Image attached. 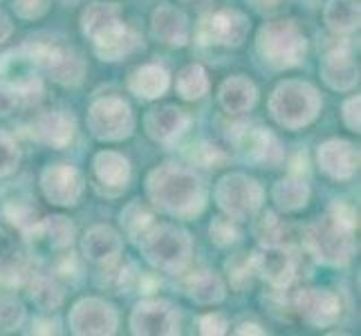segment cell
Wrapping results in <instances>:
<instances>
[{
    "label": "cell",
    "mask_w": 361,
    "mask_h": 336,
    "mask_svg": "<svg viewBox=\"0 0 361 336\" xmlns=\"http://www.w3.org/2000/svg\"><path fill=\"white\" fill-rule=\"evenodd\" d=\"M148 242L144 249L148 260L161 269H180L189 260V235L173 227H157L153 233L146 235Z\"/></svg>",
    "instance_id": "1"
},
{
    "label": "cell",
    "mask_w": 361,
    "mask_h": 336,
    "mask_svg": "<svg viewBox=\"0 0 361 336\" xmlns=\"http://www.w3.org/2000/svg\"><path fill=\"white\" fill-rule=\"evenodd\" d=\"M249 30L247 18L235 9H218L214 14L202 18L197 36L202 43L211 45H225V47H238Z\"/></svg>",
    "instance_id": "2"
},
{
    "label": "cell",
    "mask_w": 361,
    "mask_h": 336,
    "mask_svg": "<svg viewBox=\"0 0 361 336\" xmlns=\"http://www.w3.org/2000/svg\"><path fill=\"white\" fill-rule=\"evenodd\" d=\"M296 256L290 247L285 244H267L263 254L254 258V267L258 273H263V278L269 280L276 287L290 285L296 273Z\"/></svg>",
    "instance_id": "3"
},
{
    "label": "cell",
    "mask_w": 361,
    "mask_h": 336,
    "mask_svg": "<svg viewBox=\"0 0 361 336\" xmlns=\"http://www.w3.org/2000/svg\"><path fill=\"white\" fill-rule=\"evenodd\" d=\"M135 334H176L178 323L173 318V307L166 303H144L137 305L133 314Z\"/></svg>",
    "instance_id": "4"
},
{
    "label": "cell",
    "mask_w": 361,
    "mask_h": 336,
    "mask_svg": "<svg viewBox=\"0 0 361 336\" xmlns=\"http://www.w3.org/2000/svg\"><path fill=\"white\" fill-rule=\"evenodd\" d=\"M137 45H140V39L128 30L119 25L117 20L106 25V27L97 34V54L104 61H119L123 56H128L130 52H135Z\"/></svg>",
    "instance_id": "5"
},
{
    "label": "cell",
    "mask_w": 361,
    "mask_h": 336,
    "mask_svg": "<svg viewBox=\"0 0 361 336\" xmlns=\"http://www.w3.org/2000/svg\"><path fill=\"white\" fill-rule=\"evenodd\" d=\"M298 312L314 325H328L339 314V305L328 290H310L298 296Z\"/></svg>",
    "instance_id": "6"
},
{
    "label": "cell",
    "mask_w": 361,
    "mask_h": 336,
    "mask_svg": "<svg viewBox=\"0 0 361 336\" xmlns=\"http://www.w3.org/2000/svg\"><path fill=\"white\" fill-rule=\"evenodd\" d=\"M186 126H189V117L184 115L180 108H159L151 110V115L146 117V128L157 142H169L176 135H180Z\"/></svg>",
    "instance_id": "7"
},
{
    "label": "cell",
    "mask_w": 361,
    "mask_h": 336,
    "mask_svg": "<svg viewBox=\"0 0 361 336\" xmlns=\"http://www.w3.org/2000/svg\"><path fill=\"white\" fill-rule=\"evenodd\" d=\"M72 128H74L72 119L61 115V112H45V115H41L32 126L34 135L39 137L41 142H47L59 148L72 139Z\"/></svg>",
    "instance_id": "8"
},
{
    "label": "cell",
    "mask_w": 361,
    "mask_h": 336,
    "mask_svg": "<svg viewBox=\"0 0 361 336\" xmlns=\"http://www.w3.org/2000/svg\"><path fill=\"white\" fill-rule=\"evenodd\" d=\"M153 30L161 41L169 45L186 43V18L171 7H159L153 16Z\"/></svg>",
    "instance_id": "9"
},
{
    "label": "cell",
    "mask_w": 361,
    "mask_h": 336,
    "mask_svg": "<svg viewBox=\"0 0 361 336\" xmlns=\"http://www.w3.org/2000/svg\"><path fill=\"white\" fill-rule=\"evenodd\" d=\"M130 88L142 99L161 97L169 88V74L157 66H144L130 77Z\"/></svg>",
    "instance_id": "10"
},
{
    "label": "cell",
    "mask_w": 361,
    "mask_h": 336,
    "mask_svg": "<svg viewBox=\"0 0 361 336\" xmlns=\"http://www.w3.org/2000/svg\"><path fill=\"white\" fill-rule=\"evenodd\" d=\"M119 249L117 242V235L110 231V229H92L88 235H85V242H83V251L85 258H92V260H106V258H113Z\"/></svg>",
    "instance_id": "11"
},
{
    "label": "cell",
    "mask_w": 361,
    "mask_h": 336,
    "mask_svg": "<svg viewBox=\"0 0 361 336\" xmlns=\"http://www.w3.org/2000/svg\"><path fill=\"white\" fill-rule=\"evenodd\" d=\"M326 20L334 32H353L359 27V7L350 0H332Z\"/></svg>",
    "instance_id": "12"
},
{
    "label": "cell",
    "mask_w": 361,
    "mask_h": 336,
    "mask_svg": "<svg viewBox=\"0 0 361 336\" xmlns=\"http://www.w3.org/2000/svg\"><path fill=\"white\" fill-rule=\"evenodd\" d=\"M189 296L200 305L220 303L225 298V287H222L218 276H214L211 271H204V276H197L193 280V285L189 287Z\"/></svg>",
    "instance_id": "13"
},
{
    "label": "cell",
    "mask_w": 361,
    "mask_h": 336,
    "mask_svg": "<svg viewBox=\"0 0 361 336\" xmlns=\"http://www.w3.org/2000/svg\"><path fill=\"white\" fill-rule=\"evenodd\" d=\"M222 90L227 92H233V99H225V108L227 110H233V112H240V110H247L256 104V88L252 83H247L243 79H229L222 85Z\"/></svg>",
    "instance_id": "14"
},
{
    "label": "cell",
    "mask_w": 361,
    "mask_h": 336,
    "mask_svg": "<svg viewBox=\"0 0 361 336\" xmlns=\"http://www.w3.org/2000/svg\"><path fill=\"white\" fill-rule=\"evenodd\" d=\"M274 195H276L279 204L285 211H294V209H301V206L307 204L310 191H307V186L303 182H292V180H288V182H279Z\"/></svg>",
    "instance_id": "15"
},
{
    "label": "cell",
    "mask_w": 361,
    "mask_h": 336,
    "mask_svg": "<svg viewBox=\"0 0 361 336\" xmlns=\"http://www.w3.org/2000/svg\"><path fill=\"white\" fill-rule=\"evenodd\" d=\"M32 298H34V303L39 305V307L54 309V307L61 305V301H63V292H61L56 280L36 276L34 282H32Z\"/></svg>",
    "instance_id": "16"
},
{
    "label": "cell",
    "mask_w": 361,
    "mask_h": 336,
    "mask_svg": "<svg viewBox=\"0 0 361 336\" xmlns=\"http://www.w3.org/2000/svg\"><path fill=\"white\" fill-rule=\"evenodd\" d=\"M227 271H229V280L235 290H245L249 282H252L254 276V258H249L247 254H238L231 256V260L227 263Z\"/></svg>",
    "instance_id": "17"
},
{
    "label": "cell",
    "mask_w": 361,
    "mask_h": 336,
    "mask_svg": "<svg viewBox=\"0 0 361 336\" xmlns=\"http://www.w3.org/2000/svg\"><path fill=\"white\" fill-rule=\"evenodd\" d=\"M195 79H191V68H186L182 74H180V81H178V88L182 92L184 99H200L204 92H207V79H204V70L197 66Z\"/></svg>",
    "instance_id": "18"
},
{
    "label": "cell",
    "mask_w": 361,
    "mask_h": 336,
    "mask_svg": "<svg viewBox=\"0 0 361 336\" xmlns=\"http://www.w3.org/2000/svg\"><path fill=\"white\" fill-rule=\"evenodd\" d=\"M25 316V309L16 301H0V332H14Z\"/></svg>",
    "instance_id": "19"
},
{
    "label": "cell",
    "mask_w": 361,
    "mask_h": 336,
    "mask_svg": "<svg viewBox=\"0 0 361 336\" xmlns=\"http://www.w3.org/2000/svg\"><path fill=\"white\" fill-rule=\"evenodd\" d=\"M193 148H195L193 159L197 161V164H202V166L218 168L220 164H225V159H227V155L222 153L218 146H211V144H207V142L197 144V146H193Z\"/></svg>",
    "instance_id": "20"
},
{
    "label": "cell",
    "mask_w": 361,
    "mask_h": 336,
    "mask_svg": "<svg viewBox=\"0 0 361 336\" xmlns=\"http://www.w3.org/2000/svg\"><path fill=\"white\" fill-rule=\"evenodd\" d=\"M240 233L231 227L229 220H216L211 224V240H216L220 247H227L231 242H238Z\"/></svg>",
    "instance_id": "21"
},
{
    "label": "cell",
    "mask_w": 361,
    "mask_h": 336,
    "mask_svg": "<svg viewBox=\"0 0 361 336\" xmlns=\"http://www.w3.org/2000/svg\"><path fill=\"white\" fill-rule=\"evenodd\" d=\"M225 328H227V323L220 314H207L200 318V332L202 334H222Z\"/></svg>",
    "instance_id": "22"
},
{
    "label": "cell",
    "mask_w": 361,
    "mask_h": 336,
    "mask_svg": "<svg viewBox=\"0 0 361 336\" xmlns=\"http://www.w3.org/2000/svg\"><path fill=\"white\" fill-rule=\"evenodd\" d=\"M343 121L345 126L350 128L353 132H359V97H353L350 101H345L343 106Z\"/></svg>",
    "instance_id": "23"
},
{
    "label": "cell",
    "mask_w": 361,
    "mask_h": 336,
    "mask_svg": "<svg viewBox=\"0 0 361 336\" xmlns=\"http://www.w3.org/2000/svg\"><path fill=\"white\" fill-rule=\"evenodd\" d=\"M9 20L3 16V14H0V43H3L5 39H7V34H9Z\"/></svg>",
    "instance_id": "24"
},
{
    "label": "cell",
    "mask_w": 361,
    "mask_h": 336,
    "mask_svg": "<svg viewBox=\"0 0 361 336\" xmlns=\"http://www.w3.org/2000/svg\"><path fill=\"white\" fill-rule=\"evenodd\" d=\"M281 0H256V5L258 7H267V9H274V7H279Z\"/></svg>",
    "instance_id": "25"
}]
</instances>
